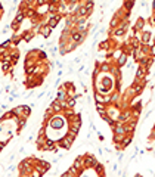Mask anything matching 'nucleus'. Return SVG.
<instances>
[{
    "label": "nucleus",
    "mask_w": 155,
    "mask_h": 177,
    "mask_svg": "<svg viewBox=\"0 0 155 177\" xmlns=\"http://www.w3.org/2000/svg\"><path fill=\"white\" fill-rule=\"evenodd\" d=\"M34 168V162H33V158H24V160L19 162L18 165V170H19V174H30Z\"/></svg>",
    "instance_id": "obj_1"
},
{
    "label": "nucleus",
    "mask_w": 155,
    "mask_h": 177,
    "mask_svg": "<svg viewBox=\"0 0 155 177\" xmlns=\"http://www.w3.org/2000/svg\"><path fill=\"white\" fill-rule=\"evenodd\" d=\"M83 160H84V168L86 170L93 168L96 164L99 162V161L96 160L95 155H92V153H84V155H83Z\"/></svg>",
    "instance_id": "obj_2"
},
{
    "label": "nucleus",
    "mask_w": 155,
    "mask_h": 177,
    "mask_svg": "<svg viewBox=\"0 0 155 177\" xmlns=\"http://www.w3.org/2000/svg\"><path fill=\"white\" fill-rule=\"evenodd\" d=\"M61 19H62V17H61L59 13H55V15L47 13V25L50 27L52 30H55V28H56V25L61 22Z\"/></svg>",
    "instance_id": "obj_3"
},
{
    "label": "nucleus",
    "mask_w": 155,
    "mask_h": 177,
    "mask_svg": "<svg viewBox=\"0 0 155 177\" xmlns=\"http://www.w3.org/2000/svg\"><path fill=\"white\" fill-rule=\"evenodd\" d=\"M34 37H35V33L33 31V30H25L24 33L21 34V40H22L24 43H30Z\"/></svg>",
    "instance_id": "obj_4"
},
{
    "label": "nucleus",
    "mask_w": 155,
    "mask_h": 177,
    "mask_svg": "<svg viewBox=\"0 0 155 177\" xmlns=\"http://www.w3.org/2000/svg\"><path fill=\"white\" fill-rule=\"evenodd\" d=\"M112 128V133L114 135H126V130H124V123H115L114 126L111 127Z\"/></svg>",
    "instance_id": "obj_5"
},
{
    "label": "nucleus",
    "mask_w": 155,
    "mask_h": 177,
    "mask_svg": "<svg viewBox=\"0 0 155 177\" xmlns=\"http://www.w3.org/2000/svg\"><path fill=\"white\" fill-rule=\"evenodd\" d=\"M130 118H131V109H123L120 114V118H118V123H127Z\"/></svg>",
    "instance_id": "obj_6"
},
{
    "label": "nucleus",
    "mask_w": 155,
    "mask_h": 177,
    "mask_svg": "<svg viewBox=\"0 0 155 177\" xmlns=\"http://www.w3.org/2000/svg\"><path fill=\"white\" fill-rule=\"evenodd\" d=\"M127 61H129V55L123 52V53H121V55H120V58H118V59H117V61H115V65H117V67H118V68H123V67H126V64H127Z\"/></svg>",
    "instance_id": "obj_7"
},
{
    "label": "nucleus",
    "mask_w": 155,
    "mask_h": 177,
    "mask_svg": "<svg viewBox=\"0 0 155 177\" xmlns=\"http://www.w3.org/2000/svg\"><path fill=\"white\" fill-rule=\"evenodd\" d=\"M145 25H146V21H145V18H143V17H139L138 21H136V24L133 25V28H131V30H135V31H142V30L145 28Z\"/></svg>",
    "instance_id": "obj_8"
},
{
    "label": "nucleus",
    "mask_w": 155,
    "mask_h": 177,
    "mask_svg": "<svg viewBox=\"0 0 155 177\" xmlns=\"http://www.w3.org/2000/svg\"><path fill=\"white\" fill-rule=\"evenodd\" d=\"M50 108H52V111H53V114H62V111H64V108H62V103H61V102H58L56 99L50 102Z\"/></svg>",
    "instance_id": "obj_9"
},
{
    "label": "nucleus",
    "mask_w": 155,
    "mask_h": 177,
    "mask_svg": "<svg viewBox=\"0 0 155 177\" xmlns=\"http://www.w3.org/2000/svg\"><path fill=\"white\" fill-rule=\"evenodd\" d=\"M39 34H40L43 39H49V37H50V34H52V28L47 25V24H46V25H42V28H40Z\"/></svg>",
    "instance_id": "obj_10"
},
{
    "label": "nucleus",
    "mask_w": 155,
    "mask_h": 177,
    "mask_svg": "<svg viewBox=\"0 0 155 177\" xmlns=\"http://www.w3.org/2000/svg\"><path fill=\"white\" fill-rule=\"evenodd\" d=\"M72 165L76 167L77 170H80V171H83L84 168V160H83V155H80V157H77L76 160H74V162H72Z\"/></svg>",
    "instance_id": "obj_11"
},
{
    "label": "nucleus",
    "mask_w": 155,
    "mask_h": 177,
    "mask_svg": "<svg viewBox=\"0 0 155 177\" xmlns=\"http://www.w3.org/2000/svg\"><path fill=\"white\" fill-rule=\"evenodd\" d=\"M56 101H58V102L67 101V90H64V87H62V86H59V87H58V93H56Z\"/></svg>",
    "instance_id": "obj_12"
},
{
    "label": "nucleus",
    "mask_w": 155,
    "mask_h": 177,
    "mask_svg": "<svg viewBox=\"0 0 155 177\" xmlns=\"http://www.w3.org/2000/svg\"><path fill=\"white\" fill-rule=\"evenodd\" d=\"M131 142H133V135H126L124 139H123V142H121V148H123V149L129 148L130 145H131Z\"/></svg>",
    "instance_id": "obj_13"
},
{
    "label": "nucleus",
    "mask_w": 155,
    "mask_h": 177,
    "mask_svg": "<svg viewBox=\"0 0 155 177\" xmlns=\"http://www.w3.org/2000/svg\"><path fill=\"white\" fill-rule=\"evenodd\" d=\"M121 101V93L120 92H114L111 93V105H118Z\"/></svg>",
    "instance_id": "obj_14"
},
{
    "label": "nucleus",
    "mask_w": 155,
    "mask_h": 177,
    "mask_svg": "<svg viewBox=\"0 0 155 177\" xmlns=\"http://www.w3.org/2000/svg\"><path fill=\"white\" fill-rule=\"evenodd\" d=\"M121 24V19H120V17L118 15H114V17L111 18V21H109V28H117V27L120 25Z\"/></svg>",
    "instance_id": "obj_15"
},
{
    "label": "nucleus",
    "mask_w": 155,
    "mask_h": 177,
    "mask_svg": "<svg viewBox=\"0 0 155 177\" xmlns=\"http://www.w3.org/2000/svg\"><path fill=\"white\" fill-rule=\"evenodd\" d=\"M121 8L124 9V10H127V12H131L133 8H135V2H131V0H124Z\"/></svg>",
    "instance_id": "obj_16"
},
{
    "label": "nucleus",
    "mask_w": 155,
    "mask_h": 177,
    "mask_svg": "<svg viewBox=\"0 0 155 177\" xmlns=\"http://www.w3.org/2000/svg\"><path fill=\"white\" fill-rule=\"evenodd\" d=\"M95 108L98 112H101V111H106L108 108V105H105V103H101V102H95Z\"/></svg>",
    "instance_id": "obj_17"
},
{
    "label": "nucleus",
    "mask_w": 155,
    "mask_h": 177,
    "mask_svg": "<svg viewBox=\"0 0 155 177\" xmlns=\"http://www.w3.org/2000/svg\"><path fill=\"white\" fill-rule=\"evenodd\" d=\"M30 176H31V177H43L44 174L42 173V171H39L37 168H33V171L30 173Z\"/></svg>",
    "instance_id": "obj_18"
},
{
    "label": "nucleus",
    "mask_w": 155,
    "mask_h": 177,
    "mask_svg": "<svg viewBox=\"0 0 155 177\" xmlns=\"http://www.w3.org/2000/svg\"><path fill=\"white\" fill-rule=\"evenodd\" d=\"M124 136L126 135H114V143H121L123 142V139H124Z\"/></svg>",
    "instance_id": "obj_19"
},
{
    "label": "nucleus",
    "mask_w": 155,
    "mask_h": 177,
    "mask_svg": "<svg viewBox=\"0 0 155 177\" xmlns=\"http://www.w3.org/2000/svg\"><path fill=\"white\" fill-rule=\"evenodd\" d=\"M149 56H151V58H155V44H151V46H149Z\"/></svg>",
    "instance_id": "obj_20"
},
{
    "label": "nucleus",
    "mask_w": 155,
    "mask_h": 177,
    "mask_svg": "<svg viewBox=\"0 0 155 177\" xmlns=\"http://www.w3.org/2000/svg\"><path fill=\"white\" fill-rule=\"evenodd\" d=\"M43 5H49V0H35V6H43Z\"/></svg>",
    "instance_id": "obj_21"
},
{
    "label": "nucleus",
    "mask_w": 155,
    "mask_h": 177,
    "mask_svg": "<svg viewBox=\"0 0 155 177\" xmlns=\"http://www.w3.org/2000/svg\"><path fill=\"white\" fill-rule=\"evenodd\" d=\"M151 8H152V13L155 12V0H152V5H151Z\"/></svg>",
    "instance_id": "obj_22"
},
{
    "label": "nucleus",
    "mask_w": 155,
    "mask_h": 177,
    "mask_svg": "<svg viewBox=\"0 0 155 177\" xmlns=\"http://www.w3.org/2000/svg\"><path fill=\"white\" fill-rule=\"evenodd\" d=\"M19 177H31L30 174H19Z\"/></svg>",
    "instance_id": "obj_23"
},
{
    "label": "nucleus",
    "mask_w": 155,
    "mask_h": 177,
    "mask_svg": "<svg viewBox=\"0 0 155 177\" xmlns=\"http://www.w3.org/2000/svg\"><path fill=\"white\" fill-rule=\"evenodd\" d=\"M135 177H143V176H140V174H136V176H135Z\"/></svg>",
    "instance_id": "obj_24"
},
{
    "label": "nucleus",
    "mask_w": 155,
    "mask_h": 177,
    "mask_svg": "<svg viewBox=\"0 0 155 177\" xmlns=\"http://www.w3.org/2000/svg\"><path fill=\"white\" fill-rule=\"evenodd\" d=\"M152 40H154V44H155V34H154V39H152Z\"/></svg>",
    "instance_id": "obj_25"
},
{
    "label": "nucleus",
    "mask_w": 155,
    "mask_h": 177,
    "mask_svg": "<svg viewBox=\"0 0 155 177\" xmlns=\"http://www.w3.org/2000/svg\"><path fill=\"white\" fill-rule=\"evenodd\" d=\"M0 9H3V8H2V2H0Z\"/></svg>",
    "instance_id": "obj_26"
},
{
    "label": "nucleus",
    "mask_w": 155,
    "mask_h": 177,
    "mask_svg": "<svg viewBox=\"0 0 155 177\" xmlns=\"http://www.w3.org/2000/svg\"><path fill=\"white\" fill-rule=\"evenodd\" d=\"M98 177H103V176H98Z\"/></svg>",
    "instance_id": "obj_27"
},
{
    "label": "nucleus",
    "mask_w": 155,
    "mask_h": 177,
    "mask_svg": "<svg viewBox=\"0 0 155 177\" xmlns=\"http://www.w3.org/2000/svg\"><path fill=\"white\" fill-rule=\"evenodd\" d=\"M131 2H136V0H131Z\"/></svg>",
    "instance_id": "obj_28"
}]
</instances>
